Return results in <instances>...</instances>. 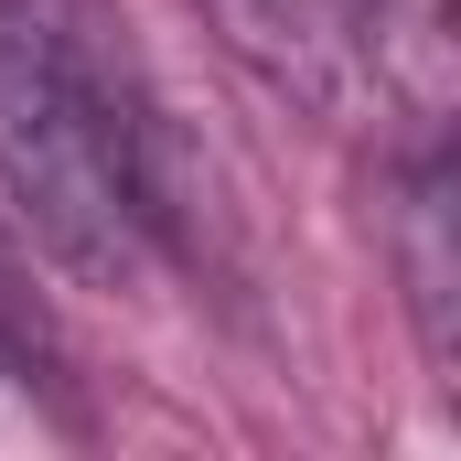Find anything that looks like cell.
<instances>
[{"instance_id": "obj_3", "label": "cell", "mask_w": 461, "mask_h": 461, "mask_svg": "<svg viewBox=\"0 0 461 461\" xmlns=\"http://www.w3.org/2000/svg\"><path fill=\"white\" fill-rule=\"evenodd\" d=\"M0 344L54 354V322H43V301H32V236L11 226V204H0Z\"/></svg>"}, {"instance_id": "obj_1", "label": "cell", "mask_w": 461, "mask_h": 461, "mask_svg": "<svg viewBox=\"0 0 461 461\" xmlns=\"http://www.w3.org/2000/svg\"><path fill=\"white\" fill-rule=\"evenodd\" d=\"M161 150V108L97 0H0V204L65 279L150 290L172 215Z\"/></svg>"}, {"instance_id": "obj_2", "label": "cell", "mask_w": 461, "mask_h": 461, "mask_svg": "<svg viewBox=\"0 0 461 461\" xmlns=\"http://www.w3.org/2000/svg\"><path fill=\"white\" fill-rule=\"evenodd\" d=\"M204 22L279 108L322 129L451 108V0H204Z\"/></svg>"}]
</instances>
